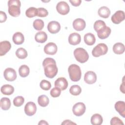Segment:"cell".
Listing matches in <instances>:
<instances>
[{"label":"cell","instance_id":"36","mask_svg":"<svg viewBox=\"0 0 125 125\" xmlns=\"http://www.w3.org/2000/svg\"><path fill=\"white\" fill-rule=\"evenodd\" d=\"M40 86L42 89L44 90H48L51 88V84L49 81L45 80H43L41 82Z\"/></svg>","mask_w":125,"mask_h":125},{"label":"cell","instance_id":"35","mask_svg":"<svg viewBox=\"0 0 125 125\" xmlns=\"http://www.w3.org/2000/svg\"><path fill=\"white\" fill-rule=\"evenodd\" d=\"M24 102V99L22 96H19L15 97L13 100V104L15 106L19 107L22 105Z\"/></svg>","mask_w":125,"mask_h":125},{"label":"cell","instance_id":"27","mask_svg":"<svg viewBox=\"0 0 125 125\" xmlns=\"http://www.w3.org/2000/svg\"><path fill=\"white\" fill-rule=\"evenodd\" d=\"M90 121L93 125H100L103 123V119L100 114H95L92 116Z\"/></svg>","mask_w":125,"mask_h":125},{"label":"cell","instance_id":"42","mask_svg":"<svg viewBox=\"0 0 125 125\" xmlns=\"http://www.w3.org/2000/svg\"><path fill=\"white\" fill-rule=\"evenodd\" d=\"M69 2L73 6H78L81 4L82 2L81 0H69Z\"/></svg>","mask_w":125,"mask_h":125},{"label":"cell","instance_id":"16","mask_svg":"<svg viewBox=\"0 0 125 125\" xmlns=\"http://www.w3.org/2000/svg\"><path fill=\"white\" fill-rule=\"evenodd\" d=\"M10 42L7 41H2L0 42V56L4 55L11 49Z\"/></svg>","mask_w":125,"mask_h":125},{"label":"cell","instance_id":"11","mask_svg":"<svg viewBox=\"0 0 125 125\" xmlns=\"http://www.w3.org/2000/svg\"><path fill=\"white\" fill-rule=\"evenodd\" d=\"M58 48L57 45L54 42H48L44 47V52L48 55H53L57 52Z\"/></svg>","mask_w":125,"mask_h":125},{"label":"cell","instance_id":"23","mask_svg":"<svg viewBox=\"0 0 125 125\" xmlns=\"http://www.w3.org/2000/svg\"><path fill=\"white\" fill-rule=\"evenodd\" d=\"M84 41L87 45H92L96 42V38L94 34L91 33H88L85 34L84 36Z\"/></svg>","mask_w":125,"mask_h":125},{"label":"cell","instance_id":"5","mask_svg":"<svg viewBox=\"0 0 125 125\" xmlns=\"http://www.w3.org/2000/svg\"><path fill=\"white\" fill-rule=\"evenodd\" d=\"M43 67L44 74L48 78H53L57 75L58 71L56 63L49 64Z\"/></svg>","mask_w":125,"mask_h":125},{"label":"cell","instance_id":"41","mask_svg":"<svg viewBox=\"0 0 125 125\" xmlns=\"http://www.w3.org/2000/svg\"><path fill=\"white\" fill-rule=\"evenodd\" d=\"M7 19V16L5 12L0 11V22L1 23L5 22Z\"/></svg>","mask_w":125,"mask_h":125},{"label":"cell","instance_id":"9","mask_svg":"<svg viewBox=\"0 0 125 125\" xmlns=\"http://www.w3.org/2000/svg\"><path fill=\"white\" fill-rule=\"evenodd\" d=\"M37 111V106L35 104L32 102H29L25 105L24 112L29 116L34 115Z\"/></svg>","mask_w":125,"mask_h":125},{"label":"cell","instance_id":"34","mask_svg":"<svg viewBox=\"0 0 125 125\" xmlns=\"http://www.w3.org/2000/svg\"><path fill=\"white\" fill-rule=\"evenodd\" d=\"M106 24L104 21L102 20L96 21L94 23V29L97 32L103 28L105 27Z\"/></svg>","mask_w":125,"mask_h":125},{"label":"cell","instance_id":"7","mask_svg":"<svg viewBox=\"0 0 125 125\" xmlns=\"http://www.w3.org/2000/svg\"><path fill=\"white\" fill-rule=\"evenodd\" d=\"M56 9L59 13L62 15H65L69 13L70 7L67 2L64 1H61L57 3Z\"/></svg>","mask_w":125,"mask_h":125},{"label":"cell","instance_id":"18","mask_svg":"<svg viewBox=\"0 0 125 125\" xmlns=\"http://www.w3.org/2000/svg\"><path fill=\"white\" fill-rule=\"evenodd\" d=\"M111 32V30L110 27L106 26L97 32V36L101 39H105L108 37Z\"/></svg>","mask_w":125,"mask_h":125},{"label":"cell","instance_id":"28","mask_svg":"<svg viewBox=\"0 0 125 125\" xmlns=\"http://www.w3.org/2000/svg\"><path fill=\"white\" fill-rule=\"evenodd\" d=\"M30 72L29 67L25 64L21 65L19 68V73L21 77L24 78L27 77Z\"/></svg>","mask_w":125,"mask_h":125},{"label":"cell","instance_id":"43","mask_svg":"<svg viewBox=\"0 0 125 125\" xmlns=\"http://www.w3.org/2000/svg\"><path fill=\"white\" fill-rule=\"evenodd\" d=\"M62 125H76V124L72 122L71 121L69 120H65L63 121V122L62 123Z\"/></svg>","mask_w":125,"mask_h":125},{"label":"cell","instance_id":"17","mask_svg":"<svg viewBox=\"0 0 125 125\" xmlns=\"http://www.w3.org/2000/svg\"><path fill=\"white\" fill-rule=\"evenodd\" d=\"M81 41V35L77 33H71L68 37V42L71 45H77L80 43Z\"/></svg>","mask_w":125,"mask_h":125},{"label":"cell","instance_id":"29","mask_svg":"<svg viewBox=\"0 0 125 125\" xmlns=\"http://www.w3.org/2000/svg\"><path fill=\"white\" fill-rule=\"evenodd\" d=\"M38 103L42 107H45L49 104V100L48 97L45 95H42L38 97Z\"/></svg>","mask_w":125,"mask_h":125},{"label":"cell","instance_id":"40","mask_svg":"<svg viewBox=\"0 0 125 125\" xmlns=\"http://www.w3.org/2000/svg\"><path fill=\"white\" fill-rule=\"evenodd\" d=\"M51 63H56L55 60L51 58H46L43 61L42 65L44 67L45 66Z\"/></svg>","mask_w":125,"mask_h":125},{"label":"cell","instance_id":"15","mask_svg":"<svg viewBox=\"0 0 125 125\" xmlns=\"http://www.w3.org/2000/svg\"><path fill=\"white\" fill-rule=\"evenodd\" d=\"M55 86L59 88L61 90H64L68 86V82L64 77H60L55 82Z\"/></svg>","mask_w":125,"mask_h":125},{"label":"cell","instance_id":"2","mask_svg":"<svg viewBox=\"0 0 125 125\" xmlns=\"http://www.w3.org/2000/svg\"><path fill=\"white\" fill-rule=\"evenodd\" d=\"M70 79L73 82H78L81 78L82 72L80 66L76 64H71L68 68Z\"/></svg>","mask_w":125,"mask_h":125},{"label":"cell","instance_id":"32","mask_svg":"<svg viewBox=\"0 0 125 125\" xmlns=\"http://www.w3.org/2000/svg\"><path fill=\"white\" fill-rule=\"evenodd\" d=\"M25 15L30 18L37 16V9L34 7H29L26 10Z\"/></svg>","mask_w":125,"mask_h":125},{"label":"cell","instance_id":"20","mask_svg":"<svg viewBox=\"0 0 125 125\" xmlns=\"http://www.w3.org/2000/svg\"><path fill=\"white\" fill-rule=\"evenodd\" d=\"M12 40L14 43L16 44H21L24 42V37L23 35L21 32H18L13 35Z\"/></svg>","mask_w":125,"mask_h":125},{"label":"cell","instance_id":"44","mask_svg":"<svg viewBox=\"0 0 125 125\" xmlns=\"http://www.w3.org/2000/svg\"><path fill=\"white\" fill-rule=\"evenodd\" d=\"M124 79H123V83L122 84H121V86H120V90L121 91H122L123 93H125L124 92Z\"/></svg>","mask_w":125,"mask_h":125},{"label":"cell","instance_id":"14","mask_svg":"<svg viewBox=\"0 0 125 125\" xmlns=\"http://www.w3.org/2000/svg\"><path fill=\"white\" fill-rule=\"evenodd\" d=\"M86 26L85 21L84 20L81 18L75 19L73 22V26L76 31H80L83 30Z\"/></svg>","mask_w":125,"mask_h":125},{"label":"cell","instance_id":"25","mask_svg":"<svg viewBox=\"0 0 125 125\" xmlns=\"http://www.w3.org/2000/svg\"><path fill=\"white\" fill-rule=\"evenodd\" d=\"M0 105L2 110H8L11 106V102L10 99L6 97L2 98L0 100Z\"/></svg>","mask_w":125,"mask_h":125},{"label":"cell","instance_id":"30","mask_svg":"<svg viewBox=\"0 0 125 125\" xmlns=\"http://www.w3.org/2000/svg\"><path fill=\"white\" fill-rule=\"evenodd\" d=\"M16 55L17 57L20 59H24L27 56V52L23 48H19L16 51Z\"/></svg>","mask_w":125,"mask_h":125},{"label":"cell","instance_id":"19","mask_svg":"<svg viewBox=\"0 0 125 125\" xmlns=\"http://www.w3.org/2000/svg\"><path fill=\"white\" fill-rule=\"evenodd\" d=\"M115 108L119 114L125 118V103L124 101H118L115 104Z\"/></svg>","mask_w":125,"mask_h":125},{"label":"cell","instance_id":"12","mask_svg":"<svg viewBox=\"0 0 125 125\" xmlns=\"http://www.w3.org/2000/svg\"><path fill=\"white\" fill-rule=\"evenodd\" d=\"M84 80L85 82L88 84H93L95 83L97 80V75L94 72L88 71L84 74Z\"/></svg>","mask_w":125,"mask_h":125},{"label":"cell","instance_id":"3","mask_svg":"<svg viewBox=\"0 0 125 125\" xmlns=\"http://www.w3.org/2000/svg\"><path fill=\"white\" fill-rule=\"evenodd\" d=\"M76 60L80 63H84L89 59V55L87 51L83 48H77L73 52Z\"/></svg>","mask_w":125,"mask_h":125},{"label":"cell","instance_id":"8","mask_svg":"<svg viewBox=\"0 0 125 125\" xmlns=\"http://www.w3.org/2000/svg\"><path fill=\"white\" fill-rule=\"evenodd\" d=\"M3 76L6 80L9 82L15 81L17 78V73L15 69L12 68L8 67L5 69Z\"/></svg>","mask_w":125,"mask_h":125},{"label":"cell","instance_id":"39","mask_svg":"<svg viewBox=\"0 0 125 125\" xmlns=\"http://www.w3.org/2000/svg\"><path fill=\"white\" fill-rule=\"evenodd\" d=\"M110 125H124V123L122 121L117 117H113L110 120Z\"/></svg>","mask_w":125,"mask_h":125},{"label":"cell","instance_id":"10","mask_svg":"<svg viewBox=\"0 0 125 125\" xmlns=\"http://www.w3.org/2000/svg\"><path fill=\"white\" fill-rule=\"evenodd\" d=\"M125 13L123 11L118 10L112 16L111 20L113 23L118 24L125 20Z\"/></svg>","mask_w":125,"mask_h":125},{"label":"cell","instance_id":"37","mask_svg":"<svg viewBox=\"0 0 125 125\" xmlns=\"http://www.w3.org/2000/svg\"><path fill=\"white\" fill-rule=\"evenodd\" d=\"M48 15V12L44 8H37V16L40 17H45Z\"/></svg>","mask_w":125,"mask_h":125},{"label":"cell","instance_id":"21","mask_svg":"<svg viewBox=\"0 0 125 125\" xmlns=\"http://www.w3.org/2000/svg\"><path fill=\"white\" fill-rule=\"evenodd\" d=\"M35 39L38 42L44 43L47 39V35L46 33L43 31H39L36 34Z\"/></svg>","mask_w":125,"mask_h":125},{"label":"cell","instance_id":"1","mask_svg":"<svg viewBox=\"0 0 125 125\" xmlns=\"http://www.w3.org/2000/svg\"><path fill=\"white\" fill-rule=\"evenodd\" d=\"M21 1L19 0H9L8 1V13L14 17L20 16L21 13Z\"/></svg>","mask_w":125,"mask_h":125},{"label":"cell","instance_id":"22","mask_svg":"<svg viewBox=\"0 0 125 125\" xmlns=\"http://www.w3.org/2000/svg\"><path fill=\"white\" fill-rule=\"evenodd\" d=\"M98 15L100 17L103 18H108L110 15V10L106 6L101 7L98 11Z\"/></svg>","mask_w":125,"mask_h":125},{"label":"cell","instance_id":"26","mask_svg":"<svg viewBox=\"0 0 125 125\" xmlns=\"http://www.w3.org/2000/svg\"><path fill=\"white\" fill-rule=\"evenodd\" d=\"M125 45L121 42H117L114 44L113 51L116 54H122L125 52Z\"/></svg>","mask_w":125,"mask_h":125},{"label":"cell","instance_id":"38","mask_svg":"<svg viewBox=\"0 0 125 125\" xmlns=\"http://www.w3.org/2000/svg\"><path fill=\"white\" fill-rule=\"evenodd\" d=\"M50 93V95L52 97H54V98L58 97L60 95L61 93V90L57 87H55L51 90Z\"/></svg>","mask_w":125,"mask_h":125},{"label":"cell","instance_id":"6","mask_svg":"<svg viewBox=\"0 0 125 125\" xmlns=\"http://www.w3.org/2000/svg\"><path fill=\"white\" fill-rule=\"evenodd\" d=\"M86 109L85 104L82 102H79L75 104L72 108L73 114L76 116H81L83 115Z\"/></svg>","mask_w":125,"mask_h":125},{"label":"cell","instance_id":"13","mask_svg":"<svg viewBox=\"0 0 125 125\" xmlns=\"http://www.w3.org/2000/svg\"><path fill=\"white\" fill-rule=\"evenodd\" d=\"M47 29L51 34L57 33L61 29L60 24L56 21H50L47 25Z\"/></svg>","mask_w":125,"mask_h":125},{"label":"cell","instance_id":"45","mask_svg":"<svg viewBox=\"0 0 125 125\" xmlns=\"http://www.w3.org/2000/svg\"><path fill=\"white\" fill-rule=\"evenodd\" d=\"M38 125H48V123L44 120H41L38 123Z\"/></svg>","mask_w":125,"mask_h":125},{"label":"cell","instance_id":"24","mask_svg":"<svg viewBox=\"0 0 125 125\" xmlns=\"http://www.w3.org/2000/svg\"><path fill=\"white\" fill-rule=\"evenodd\" d=\"M1 92L6 95H10L12 94L14 91V88L10 84H4L1 87Z\"/></svg>","mask_w":125,"mask_h":125},{"label":"cell","instance_id":"33","mask_svg":"<svg viewBox=\"0 0 125 125\" xmlns=\"http://www.w3.org/2000/svg\"><path fill=\"white\" fill-rule=\"evenodd\" d=\"M33 26L36 30L38 31L41 30L44 27V22L41 19H36L34 21Z\"/></svg>","mask_w":125,"mask_h":125},{"label":"cell","instance_id":"4","mask_svg":"<svg viewBox=\"0 0 125 125\" xmlns=\"http://www.w3.org/2000/svg\"><path fill=\"white\" fill-rule=\"evenodd\" d=\"M107 51V46L104 43H101L93 48L92 51V54L95 57H99L106 54Z\"/></svg>","mask_w":125,"mask_h":125},{"label":"cell","instance_id":"31","mask_svg":"<svg viewBox=\"0 0 125 125\" xmlns=\"http://www.w3.org/2000/svg\"><path fill=\"white\" fill-rule=\"evenodd\" d=\"M82 89L81 87L77 84L72 85L69 89V92L71 94L74 96H77L80 95L81 93Z\"/></svg>","mask_w":125,"mask_h":125}]
</instances>
